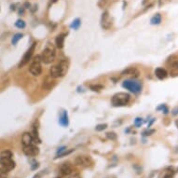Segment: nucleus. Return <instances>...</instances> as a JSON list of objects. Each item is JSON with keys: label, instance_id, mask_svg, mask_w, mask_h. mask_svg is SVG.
<instances>
[{"label": "nucleus", "instance_id": "1", "mask_svg": "<svg viewBox=\"0 0 178 178\" xmlns=\"http://www.w3.org/2000/svg\"><path fill=\"white\" fill-rule=\"evenodd\" d=\"M68 67H69V62L67 60H62L57 65H53L49 69V75L54 78L63 77L66 75Z\"/></svg>", "mask_w": 178, "mask_h": 178}, {"label": "nucleus", "instance_id": "2", "mask_svg": "<svg viewBox=\"0 0 178 178\" xmlns=\"http://www.w3.org/2000/svg\"><path fill=\"white\" fill-rule=\"evenodd\" d=\"M41 61L44 63L45 65H49L52 62H54L55 57H56V49L52 43H48L43 49L41 55Z\"/></svg>", "mask_w": 178, "mask_h": 178}, {"label": "nucleus", "instance_id": "3", "mask_svg": "<svg viewBox=\"0 0 178 178\" xmlns=\"http://www.w3.org/2000/svg\"><path fill=\"white\" fill-rule=\"evenodd\" d=\"M131 96L126 92H118L112 97L111 103L114 106H124L130 102Z\"/></svg>", "mask_w": 178, "mask_h": 178}, {"label": "nucleus", "instance_id": "4", "mask_svg": "<svg viewBox=\"0 0 178 178\" xmlns=\"http://www.w3.org/2000/svg\"><path fill=\"white\" fill-rule=\"evenodd\" d=\"M122 86L124 89L132 92V93H139V92L142 91V89H143V85H142V83L140 81L134 80V79L124 80L122 83Z\"/></svg>", "mask_w": 178, "mask_h": 178}, {"label": "nucleus", "instance_id": "5", "mask_svg": "<svg viewBox=\"0 0 178 178\" xmlns=\"http://www.w3.org/2000/svg\"><path fill=\"white\" fill-rule=\"evenodd\" d=\"M42 61H41V57L40 55L35 56L33 59L30 67H29V72L35 76H38L42 73Z\"/></svg>", "mask_w": 178, "mask_h": 178}, {"label": "nucleus", "instance_id": "6", "mask_svg": "<svg viewBox=\"0 0 178 178\" xmlns=\"http://www.w3.org/2000/svg\"><path fill=\"white\" fill-rule=\"evenodd\" d=\"M35 46H37V43H33V44L31 45V47L26 51V52L24 53V57H23L22 61H21L20 63H19V68L24 67V65H26L27 63H29V61L31 60L32 56H33V54H34Z\"/></svg>", "mask_w": 178, "mask_h": 178}, {"label": "nucleus", "instance_id": "7", "mask_svg": "<svg viewBox=\"0 0 178 178\" xmlns=\"http://www.w3.org/2000/svg\"><path fill=\"white\" fill-rule=\"evenodd\" d=\"M75 164L77 166H80V167L88 168V167L91 166L92 160L88 156H77L75 159Z\"/></svg>", "mask_w": 178, "mask_h": 178}, {"label": "nucleus", "instance_id": "8", "mask_svg": "<svg viewBox=\"0 0 178 178\" xmlns=\"http://www.w3.org/2000/svg\"><path fill=\"white\" fill-rule=\"evenodd\" d=\"M101 26L105 30H108L112 26V21L108 11H104L101 17Z\"/></svg>", "mask_w": 178, "mask_h": 178}, {"label": "nucleus", "instance_id": "9", "mask_svg": "<svg viewBox=\"0 0 178 178\" xmlns=\"http://www.w3.org/2000/svg\"><path fill=\"white\" fill-rule=\"evenodd\" d=\"M59 173L61 175H65V176H69L71 174L74 173L73 167L72 165L68 162H65L59 167Z\"/></svg>", "mask_w": 178, "mask_h": 178}, {"label": "nucleus", "instance_id": "10", "mask_svg": "<svg viewBox=\"0 0 178 178\" xmlns=\"http://www.w3.org/2000/svg\"><path fill=\"white\" fill-rule=\"evenodd\" d=\"M24 153L27 157L38 156L39 154V148L37 146H35V145L26 146H24Z\"/></svg>", "mask_w": 178, "mask_h": 178}, {"label": "nucleus", "instance_id": "11", "mask_svg": "<svg viewBox=\"0 0 178 178\" xmlns=\"http://www.w3.org/2000/svg\"><path fill=\"white\" fill-rule=\"evenodd\" d=\"M0 164H1L3 169L9 171V172L13 170L16 166L15 162L12 160V159H0Z\"/></svg>", "mask_w": 178, "mask_h": 178}, {"label": "nucleus", "instance_id": "12", "mask_svg": "<svg viewBox=\"0 0 178 178\" xmlns=\"http://www.w3.org/2000/svg\"><path fill=\"white\" fill-rule=\"evenodd\" d=\"M22 143L24 146H30V145H34L35 141H34V137L32 133L30 132H24L22 136Z\"/></svg>", "mask_w": 178, "mask_h": 178}, {"label": "nucleus", "instance_id": "13", "mask_svg": "<svg viewBox=\"0 0 178 178\" xmlns=\"http://www.w3.org/2000/svg\"><path fill=\"white\" fill-rule=\"evenodd\" d=\"M55 78L52 77L51 75L48 76L44 81H43V85H42V87H43V89H46V90H49V89H51L54 85H55Z\"/></svg>", "mask_w": 178, "mask_h": 178}, {"label": "nucleus", "instance_id": "14", "mask_svg": "<svg viewBox=\"0 0 178 178\" xmlns=\"http://www.w3.org/2000/svg\"><path fill=\"white\" fill-rule=\"evenodd\" d=\"M65 34H60L57 35L55 39L56 47L58 49H63V45H65Z\"/></svg>", "mask_w": 178, "mask_h": 178}, {"label": "nucleus", "instance_id": "15", "mask_svg": "<svg viewBox=\"0 0 178 178\" xmlns=\"http://www.w3.org/2000/svg\"><path fill=\"white\" fill-rule=\"evenodd\" d=\"M59 122L62 126L63 127H67L68 124H69V119H68V114H67V111L63 110V113L61 114L60 116V119H59Z\"/></svg>", "mask_w": 178, "mask_h": 178}, {"label": "nucleus", "instance_id": "16", "mask_svg": "<svg viewBox=\"0 0 178 178\" xmlns=\"http://www.w3.org/2000/svg\"><path fill=\"white\" fill-rule=\"evenodd\" d=\"M155 75H156L157 77L159 78V79H164V78L167 77L168 73H167V71L164 68L158 67L155 70Z\"/></svg>", "mask_w": 178, "mask_h": 178}, {"label": "nucleus", "instance_id": "17", "mask_svg": "<svg viewBox=\"0 0 178 178\" xmlns=\"http://www.w3.org/2000/svg\"><path fill=\"white\" fill-rule=\"evenodd\" d=\"M174 172L172 169H166L161 172L159 175V178H174Z\"/></svg>", "mask_w": 178, "mask_h": 178}, {"label": "nucleus", "instance_id": "18", "mask_svg": "<svg viewBox=\"0 0 178 178\" xmlns=\"http://www.w3.org/2000/svg\"><path fill=\"white\" fill-rule=\"evenodd\" d=\"M122 75H130V76H133L135 77H137L139 76V71L134 67H129L123 71Z\"/></svg>", "mask_w": 178, "mask_h": 178}, {"label": "nucleus", "instance_id": "19", "mask_svg": "<svg viewBox=\"0 0 178 178\" xmlns=\"http://www.w3.org/2000/svg\"><path fill=\"white\" fill-rule=\"evenodd\" d=\"M170 75L173 76H178V62L173 63L170 66Z\"/></svg>", "mask_w": 178, "mask_h": 178}, {"label": "nucleus", "instance_id": "20", "mask_svg": "<svg viewBox=\"0 0 178 178\" xmlns=\"http://www.w3.org/2000/svg\"><path fill=\"white\" fill-rule=\"evenodd\" d=\"M161 23V15L160 13H157L150 19V24L152 25H158Z\"/></svg>", "mask_w": 178, "mask_h": 178}, {"label": "nucleus", "instance_id": "21", "mask_svg": "<svg viewBox=\"0 0 178 178\" xmlns=\"http://www.w3.org/2000/svg\"><path fill=\"white\" fill-rule=\"evenodd\" d=\"M23 37H24V34H22V33H17V34H15V35H13L12 39H11V44H12V45H16V44L18 43V41L23 38Z\"/></svg>", "mask_w": 178, "mask_h": 178}, {"label": "nucleus", "instance_id": "22", "mask_svg": "<svg viewBox=\"0 0 178 178\" xmlns=\"http://www.w3.org/2000/svg\"><path fill=\"white\" fill-rule=\"evenodd\" d=\"M81 25V21H80V19H78V18H76V19H75L72 23H71V24H70V27L72 28V29H74V30H77L78 28H79V26Z\"/></svg>", "mask_w": 178, "mask_h": 178}, {"label": "nucleus", "instance_id": "23", "mask_svg": "<svg viewBox=\"0 0 178 178\" xmlns=\"http://www.w3.org/2000/svg\"><path fill=\"white\" fill-rule=\"evenodd\" d=\"M0 159H12V152L10 150H4L0 153Z\"/></svg>", "mask_w": 178, "mask_h": 178}, {"label": "nucleus", "instance_id": "24", "mask_svg": "<svg viewBox=\"0 0 178 178\" xmlns=\"http://www.w3.org/2000/svg\"><path fill=\"white\" fill-rule=\"evenodd\" d=\"M15 26L16 27H18V28H20V29H24V28L26 26V24H25V22L24 20H17L16 21V23H15Z\"/></svg>", "mask_w": 178, "mask_h": 178}, {"label": "nucleus", "instance_id": "25", "mask_svg": "<svg viewBox=\"0 0 178 178\" xmlns=\"http://www.w3.org/2000/svg\"><path fill=\"white\" fill-rule=\"evenodd\" d=\"M90 88L91 90H93V91H100L104 89V86L103 85H90Z\"/></svg>", "mask_w": 178, "mask_h": 178}, {"label": "nucleus", "instance_id": "26", "mask_svg": "<svg viewBox=\"0 0 178 178\" xmlns=\"http://www.w3.org/2000/svg\"><path fill=\"white\" fill-rule=\"evenodd\" d=\"M9 171H7L5 169H0V178H9Z\"/></svg>", "mask_w": 178, "mask_h": 178}, {"label": "nucleus", "instance_id": "27", "mask_svg": "<svg viewBox=\"0 0 178 178\" xmlns=\"http://www.w3.org/2000/svg\"><path fill=\"white\" fill-rule=\"evenodd\" d=\"M106 128H107V124H98L96 127H95V130L97 132H102L104 130H105Z\"/></svg>", "mask_w": 178, "mask_h": 178}, {"label": "nucleus", "instance_id": "28", "mask_svg": "<svg viewBox=\"0 0 178 178\" xmlns=\"http://www.w3.org/2000/svg\"><path fill=\"white\" fill-rule=\"evenodd\" d=\"M142 124H143V118H136L134 120V125L137 128H139Z\"/></svg>", "mask_w": 178, "mask_h": 178}, {"label": "nucleus", "instance_id": "29", "mask_svg": "<svg viewBox=\"0 0 178 178\" xmlns=\"http://www.w3.org/2000/svg\"><path fill=\"white\" fill-rule=\"evenodd\" d=\"M106 137H107L108 139H110V140H116L117 139V134L115 132H107V133H106Z\"/></svg>", "mask_w": 178, "mask_h": 178}, {"label": "nucleus", "instance_id": "30", "mask_svg": "<svg viewBox=\"0 0 178 178\" xmlns=\"http://www.w3.org/2000/svg\"><path fill=\"white\" fill-rule=\"evenodd\" d=\"M73 152V149H70V150H66L65 151V152H63L62 154H60V155H57L56 156V158H63V157H65V156H67V155H69V154H71Z\"/></svg>", "mask_w": 178, "mask_h": 178}, {"label": "nucleus", "instance_id": "31", "mask_svg": "<svg viewBox=\"0 0 178 178\" xmlns=\"http://www.w3.org/2000/svg\"><path fill=\"white\" fill-rule=\"evenodd\" d=\"M155 132V130H146L143 132V136H149V135H151Z\"/></svg>", "mask_w": 178, "mask_h": 178}, {"label": "nucleus", "instance_id": "32", "mask_svg": "<svg viewBox=\"0 0 178 178\" xmlns=\"http://www.w3.org/2000/svg\"><path fill=\"white\" fill-rule=\"evenodd\" d=\"M65 150H66V147H65V146H62V147H60V148L58 149V151H57V155L62 154L63 152H65Z\"/></svg>", "mask_w": 178, "mask_h": 178}, {"label": "nucleus", "instance_id": "33", "mask_svg": "<svg viewBox=\"0 0 178 178\" xmlns=\"http://www.w3.org/2000/svg\"><path fill=\"white\" fill-rule=\"evenodd\" d=\"M68 178H80V176H79V174H78L73 173V174H71L69 175Z\"/></svg>", "mask_w": 178, "mask_h": 178}, {"label": "nucleus", "instance_id": "34", "mask_svg": "<svg viewBox=\"0 0 178 178\" xmlns=\"http://www.w3.org/2000/svg\"><path fill=\"white\" fill-rule=\"evenodd\" d=\"M38 167H39V164H38V162H35L34 164L31 166V170H33V171H34V170H37Z\"/></svg>", "mask_w": 178, "mask_h": 178}, {"label": "nucleus", "instance_id": "35", "mask_svg": "<svg viewBox=\"0 0 178 178\" xmlns=\"http://www.w3.org/2000/svg\"><path fill=\"white\" fill-rule=\"evenodd\" d=\"M172 114H173V116H176V115H178V106H176L175 108L173 109Z\"/></svg>", "mask_w": 178, "mask_h": 178}, {"label": "nucleus", "instance_id": "36", "mask_svg": "<svg viewBox=\"0 0 178 178\" xmlns=\"http://www.w3.org/2000/svg\"><path fill=\"white\" fill-rule=\"evenodd\" d=\"M24 7H23V8H21L20 10H19V15H22V14H24Z\"/></svg>", "mask_w": 178, "mask_h": 178}, {"label": "nucleus", "instance_id": "37", "mask_svg": "<svg viewBox=\"0 0 178 178\" xmlns=\"http://www.w3.org/2000/svg\"><path fill=\"white\" fill-rule=\"evenodd\" d=\"M30 7H31V5L28 3V2H26L25 4H24V9H30Z\"/></svg>", "mask_w": 178, "mask_h": 178}, {"label": "nucleus", "instance_id": "38", "mask_svg": "<svg viewBox=\"0 0 178 178\" xmlns=\"http://www.w3.org/2000/svg\"><path fill=\"white\" fill-rule=\"evenodd\" d=\"M175 124H176V126H177V128H178V120H176V121H175Z\"/></svg>", "mask_w": 178, "mask_h": 178}, {"label": "nucleus", "instance_id": "39", "mask_svg": "<svg viewBox=\"0 0 178 178\" xmlns=\"http://www.w3.org/2000/svg\"><path fill=\"white\" fill-rule=\"evenodd\" d=\"M55 178H62V177H60V176H58V177H55Z\"/></svg>", "mask_w": 178, "mask_h": 178}]
</instances>
